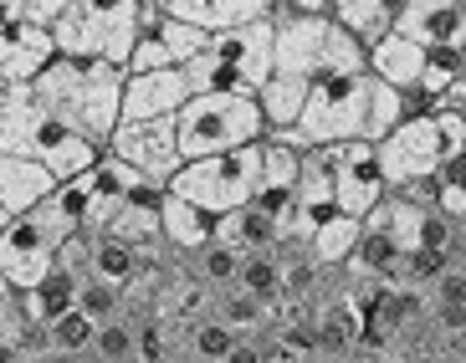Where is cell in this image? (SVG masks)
Segmentation results:
<instances>
[{
  "mask_svg": "<svg viewBox=\"0 0 466 363\" xmlns=\"http://www.w3.org/2000/svg\"><path fill=\"white\" fill-rule=\"evenodd\" d=\"M370 87L374 72L370 62H343L329 67L323 77L308 87V103H302L298 123L292 128H272V144L288 148H318V144H354L364 138V118H370Z\"/></svg>",
  "mask_w": 466,
  "mask_h": 363,
  "instance_id": "obj_3",
  "label": "cell"
},
{
  "mask_svg": "<svg viewBox=\"0 0 466 363\" xmlns=\"http://www.w3.org/2000/svg\"><path fill=\"white\" fill-rule=\"evenodd\" d=\"M354 246H359V220L354 216H333V220H323V226L302 241V251L313 256L318 267H343L349 256H354Z\"/></svg>",
  "mask_w": 466,
  "mask_h": 363,
  "instance_id": "obj_26",
  "label": "cell"
},
{
  "mask_svg": "<svg viewBox=\"0 0 466 363\" xmlns=\"http://www.w3.org/2000/svg\"><path fill=\"white\" fill-rule=\"evenodd\" d=\"M175 134H179V154L190 164L226 154V148L261 144L267 118H261V103L251 93H200L175 113Z\"/></svg>",
  "mask_w": 466,
  "mask_h": 363,
  "instance_id": "obj_5",
  "label": "cell"
},
{
  "mask_svg": "<svg viewBox=\"0 0 466 363\" xmlns=\"http://www.w3.org/2000/svg\"><path fill=\"white\" fill-rule=\"evenodd\" d=\"M210 230H216V220L206 216V210H195L190 200H179V195H159V236H165L169 251L179 256H200L210 246Z\"/></svg>",
  "mask_w": 466,
  "mask_h": 363,
  "instance_id": "obj_21",
  "label": "cell"
},
{
  "mask_svg": "<svg viewBox=\"0 0 466 363\" xmlns=\"http://www.w3.org/2000/svg\"><path fill=\"white\" fill-rule=\"evenodd\" d=\"M0 93H5V82H0Z\"/></svg>",
  "mask_w": 466,
  "mask_h": 363,
  "instance_id": "obj_46",
  "label": "cell"
},
{
  "mask_svg": "<svg viewBox=\"0 0 466 363\" xmlns=\"http://www.w3.org/2000/svg\"><path fill=\"white\" fill-rule=\"evenodd\" d=\"M67 11L72 0H26V21H36V26H56Z\"/></svg>",
  "mask_w": 466,
  "mask_h": 363,
  "instance_id": "obj_37",
  "label": "cell"
},
{
  "mask_svg": "<svg viewBox=\"0 0 466 363\" xmlns=\"http://www.w3.org/2000/svg\"><path fill=\"white\" fill-rule=\"evenodd\" d=\"M220 363H267V358H261V343H257V338H236L231 353H226Z\"/></svg>",
  "mask_w": 466,
  "mask_h": 363,
  "instance_id": "obj_38",
  "label": "cell"
},
{
  "mask_svg": "<svg viewBox=\"0 0 466 363\" xmlns=\"http://www.w3.org/2000/svg\"><path fill=\"white\" fill-rule=\"evenodd\" d=\"M77 292H83V282H77L72 271L52 267L42 282L31 287V292H21V312H26V323H31V328H52L62 312L77 308Z\"/></svg>",
  "mask_w": 466,
  "mask_h": 363,
  "instance_id": "obj_24",
  "label": "cell"
},
{
  "mask_svg": "<svg viewBox=\"0 0 466 363\" xmlns=\"http://www.w3.org/2000/svg\"><path fill=\"white\" fill-rule=\"evenodd\" d=\"M298 179H302V154L288 144H272V138H261V185H257V210L282 226L292 216V195H298Z\"/></svg>",
  "mask_w": 466,
  "mask_h": 363,
  "instance_id": "obj_15",
  "label": "cell"
},
{
  "mask_svg": "<svg viewBox=\"0 0 466 363\" xmlns=\"http://www.w3.org/2000/svg\"><path fill=\"white\" fill-rule=\"evenodd\" d=\"M364 62H370V72L380 82H390L395 93H415L420 67H425V52L415 46V41H405L400 31H390V36H380L370 52H364Z\"/></svg>",
  "mask_w": 466,
  "mask_h": 363,
  "instance_id": "obj_22",
  "label": "cell"
},
{
  "mask_svg": "<svg viewBox=\"0 0 466 363\" xmlns=\"http://www.w3.org/2000/svg\"><path fill=\"white\" fill-rule=\"evenodd\" d=\"M257 185H261V144H247V148L210 154V159H190L165 189L216 220L257 200Z\"/></svg>",
  "mask_w": 466,
  "mask_h": 363,
  "instance_id": "obj_6",
  "label": "cell"
},
{
  "mask_svg": "<svg viewBox=\"0 0 466 363\" xmlns=\"http://www.w3.org/2000/svg\"><path fill=\"white\" fill-rule=\"evenodd\" d=\"M77 308H83L93 323H108V318H118V312H124V292H113V287H103V282H83Z\"/></svg>",
  "mask_w": 466,
  "mask_h": 363,
  "instance_id": "obj_35",
  "label": "cell"
},
{
  "mask_svg": "<svg viewBox=\"0 0 466 363\" xmlns=\"http://www.w3.org/2000/svg\"><path fill=\"white\" fill-rule=\"evenodd\" d=\"M0 363H5V348H0Z\"/></svg>",
  "mask_w": 466,
  "mask_h": 363,
  "instance_id": "obj_45",
  "label": "cell"
},
{
  "mask_svg": "<svg viewBox=\"0 0 466 363\" xmlns=\"http://www.w3.org/2000/svg\"><path fill=\"white\" fill-rule=\"evenodd\" d=\"M236 277H241V256L226 251V246L210 241L206 251L195 256V282L206 287V292H220V287H236Z\"/></svg>",
  "mask_w": 466,
  "mask_h": 363,
  "instance_id": "obj_33",
  "label": "cell"
},
{
  "mask_svg": "<svg viewBox=\"0 0 466 363\" xmlns=\"http://www.w3.org/2000/svg\"><path fill=\"white\" fill-rule=\"evenodd\" d=\"M42 338H46V353H52V358H87V353H93V338H97V323L83 308H72V312H62L52 328H42Z\"/></svg>",
  "mask_w": 466,
  "mask_h": 363,
  "instance_id": "obj_27",
  "label": "cell"
},
{
  "mask_svg": "<svg viewBox=\"0 0 466 363\" xmlns=\"http://www.w3.org/2000/svg\"><path fill=\"white\" fill-rule=\"evenodd\" d=\"M31 97L42 103L52 118H62L72 134H83L87 144L108 148L113 128L124 118V72L108 62H72V56H52L42 77L31 82Z\"/></svg>",
  "mask_w": 466,
  "mask_h": 363,
  "instance_id": "obj_1",
  "label": "cell"
},
{
  "mask_svg": "<svg viewBox=\"0 0 466 363\" xmlns=\"http://www.w3.org/2000/svg\"><path fill=\"white\" fill-rule=\"evenodd\" d=\"M5 220H11V216H5V210H0V230H5Z\"/></svg>",
  "mask_w": 466,
  "mask_h": 363,
  "instance_id": "obj_44",
  "label": "cell"
},
{
  "mask_svg": "<svg viewBox=\"0 0 466 363\" xmlns=\"http://www.w3.org/2000/svg\"><path fill=\"white\" fill-rule=\"evenodd\" d=\"M93 363H138V318L118 312L108 323H97V338H93Z\"/></svg>",
  "mask_w": 466,
  "mask_h": 363,
  "instance_id": "obj_28",
  "label": "cell"
},
{
  "mask_svg": "<svg viewBox=\"0 0 466 363\" xmlns=\"http://www.w3.org/2000/svg\"><path fill=\"white\" fill-rule=\"evenodd\" d=\"M395 31L420 52H466V5L461 0H405Z\"/></svg>",
  "mask_w": 466,
  "mask_h": 363,
  "instance_id": "obj_11",
  "label": "cell"
},
{
  "mask_svg": "<svg viewBox=\"0 0 466 363\" xmlns=\"http://www.w3.org/2000/svg\"><path fill=\"white\" fill-rule=\"evenodd\" d=\"M405 118H410V97L395 93L390 82L374 77V87H370V118H364V144H380V138L390 134V128H400Z\"/></svg>",
  "mask_w": 466,
  "mask_h": 363,
  "instance_id": "obj_30",
  "label": "cell"
},
{
  "mask_svg": "<svg viewBox=\"0 0 466 363\" xmlns=\"http://www.w3.org/2000/svg\"><path fill=\"white\" fill-rule=\"evenodd\" d=\"M26 21V0H0V26H15Z\"/></svg>",
  "mask_w": 466,
  "mask_h": 363,
  "instance_id": "obj_40",
  "label": "cell"
},
{
  "mask_svg": "<svg viewBox=\"0 0 466 363\" xmlns=\"http://www.w3.org/2000/svg\"><path fill=\"white\" fill-rule=\"evenodd\" d=\"M190 103V82L185 67H159V72H124V118L118 123H138V118H175Z\"/></svg>",
  "mask_w": 466,
  "mask_h": 363,
  "instance_id": "obj_13",
  "label": "cell"
},
{
  "mask_svg": "<svg viewBox=\"0 0 466 363\" xmlns=\"http://www.w3.org/2000/svg\"><path fill=\"white\" fill-rule=\"evenodd\" d=\"M374 159H380V175L390 189H410V185L436 179L441 159H446L436 118H431V113H415V118H405L400 128H390V134L374 144Z\"/></svg>",
  "mask_w": 466,
  "mask_h": 363,
  "instance_id": "obj_7",
  "label": "cell"
},
{
  "mask_svg": "<svg viewBox=\"0 0 466 363\" xmlns=\"http://www.w3.org/2000/svg\"><path fill=\"white\" fill-rule=\"evenodd\" d=\"M461 5H466V0H461Z\"/></svg>",
  "mask_w": 466,
  "mask_h": 363,
  "instance_id": "obj_47",
  "label": "cell"
},
{
  "mask_svg": "<svg viewBox=\"0 0 466 363\" xmlns=\"http://www.w3.org/2000/svg\"><path fill=\"white\" fill-rule=\"evenodd\" d=\"M31 220L42 226V236L52 246L72 241V236H83V226H87V175L62 179V185H56L52 195L31 210Z\"/></svg>",
  "mask_w": 466,
  "mask_h": 363,
  "instance_id": "obj_17",
  "label": "cell"
},
{
  "mask_svg": "<svg viewBox=\"0 0 466 363\" xmlns=\"http://www.w3.org/2000/svg\"><path fill=\"white\" fill-rule=\"evenodd\" d=\"M52 267H56V246L42 236V226L31 216L5 220V230H0V277H5L15 292H31Z\"/></svg>",
  "mask_w": 466,
  "mask_h": 363,
  "instance_id": "obj_12",
  "label": "cell"
},
{
  "mask_svg": "<svg viewBox=\"0 0 466 363\" xmlns=\"http://www.w3.org/2000/svg\"><path fill=\"white\" fill-rule=\"evenodd\" d=\"M165 358H169L165 318H138V363H165Z\"/></svg>",
  "mask_w": 466,
  "mask_h": 363,
  "instance_id": "obj_36",
  "label": "cell"
},
{
  "mask_svg": "<svg viewBox=\"0 0 466 363\" xmlns=\"http://www.w3.org/2000/svg\"><path fill=\"white\" fill-rule=\"evenodd\" d=\"M261 5H267V11H282V5H288V0H261Z\"/></svg>",
  "mask_w": 466,
  "mask_h": 363,
  "instance_id": "obj_42",
  "label": "cell"
},
{
  "mask_svg": "<svg viewBox=\"0 0 466 363\" xmlns=\"http://www.w3.org/2000/svg\"><path fill=\"white\" fill-rule=\"evenodd\" d=\"M11 52H15V26H0V82L11 72Z\"/></svg>",
  "mask_w": 466,
  "mask_h": 363,
  "instance_id": "obj_39",
  "label": "cell"
},
{
  "mask_svg": "<svg viewBox=\"0 0 466 363\" xmlns=\"http://www.w3.org/2000/svg\"><path fill=\"white\" fill-rule=\"evenodd\" d=\"M400 5H405V0H329V15L359 41V46H364V52H370L380 36L395 31Z\"/></svg>",
  "mask_w": 466,
  "mask_h": 363,
  "instance_id": "obj_23",
  "label": "cell"
},
{
  "mask_svg": "<svg viewBox=\"0 0 466 363\" xmlns=\"http://www.w3.org/2000/svg\"><path fill=\"white\" fill-rule=\"evenodd\" d=\"M159 195H165V189H159ZM159 195H154V200H128L124 210L103 226L108 241H118V246L144 256V267H154V256L165 251V236H159Z\"/></svg>",
  "mask_w": 466,
  "mask_h": 363,
  "instance_id": "obj_19",
  "label": "cell"
},
{
  "mask_svg": "<svg viewBox=\"0 0 466 363\" xmlns=\"http://www.w3.org/2000/svg\"><path fill=\"white\" fill-rule=\"evenodd\" d=\"M461 93H466V52H461Z\"/></svg>",
  "mask_w": 466,
  "mask_h": 363,
  "instance_id": "obj_43",
  "label": "cell"
},
{
  "mask_svg": "<svg viewBox=\"0 0 466 363\" xmlns=\"http://www.w3.org/2000/svg\"><path fill=\"white\" fill-rule=\"evenodd\" d=\"M231 343H236V333L220 323V318H200L195 333H190V353H195L190 363H220L226 353H231Z\"/></svg>",
  "mask_w": 466,
  "mask_h": 363,
  "instance_id": "obj_34",
  "label": "cell"
},
{
  "mask_svg": "<svg viewBox=\"0 0 466 363\" xmlns=\"http://www.w3.org/2000/svg\"><path fill=\"white\" fill-rule=\"evenodd\" d=\"M210 241L236 256H267V251H282V226L267 210H257V205H241L231 216H216Z\"/></svg>",
  "mask_w": 466,
  "mask_h": 363,
  "instance_id": "obj_16",
  "label": "cell"
},
{
  "mask_svg": "<svg viewBox=\"0 0 466 363\" xmlns=\"http://www.w3.org/2000/svg\"><path fill=\"white\" fill-rule=\"evenodd\" d=\"M206 52L241 82V93H261V82L272 77V15L231 31H210Z\"/></svg>",
  "mask_w": 466,
  "mask_h": 363,
  "instance_id": "obj_9",
  "label": "cell"
},
{
  "mask_svg": "<svg viewBox=\"0 0 466 363\" xmlns=\"http://www.w3.org/2000/svg\"><path fill=\"white\" fill-rule=\"evenodd\" d=\"M282 11H298V15H329V0H288Z\"/></svg>",
  "mask_w": 466,
  "mask_h": 363,
  "instance_id": "obj_41",
  "label": "cell"
},
{
  "mask_svg": "<svg viewBox=\"0 0 466 363\" xmlns=\"http://www.w3.org/2000/svg\"><path fill=\"white\" fill-rule=\"evenodd\" d=\"M159 5H165L169 21H185V26H200V31H231L272 15L261 0H159Z\"/></svg>",
  "mask_w": 466,
  "mask_h": 363,
  "instance_id": "obj_20",
  "label": "cell"
},
{
  "mask_svg": "<svg viewBox=\"0 0 466 363\" xmlns=\"http://www.w3.org/2000/svg\"><path fill=\"white\" fill-rule=\"evenodd\" d=\"M36 333H42V328H31L26 312H21V292L0 277V348L5 353L26 348V343H36Z\"/></svg>",
  "mask_w": 466,
  "mask_h": 363,
  "instance_id": "obj_32",
  "label": "cell"
},
{
  "mask_svg": "<svg viewBox=\"0 0 466 363\" xmlns=\"http://www.w3.org/2000/svg\"><path fill=\"white\" fill-rule=\"evenodd\" d=\"M384 195H390V185H384V175H380L374 144H364V138L333 144V200H339L343 216L364 220Z\"/></svg>",
  "mask_w": 466,
  "mask_h": 363,
  "instance_id": "obj_10",
  "label": "cell"
},
{
  "mask_svg": "<svg viewBox=\"0 0 466 363\" xmlns=\"http://www.w3.org/2000/svg\"><path fill=\"white\" fill-rule=\"evenodd\" d=\"M0 154H15V159H36L42 169H52V179H77L87 175L108 148L87 144L83 134H72L62 118L31 97V87H5L0 93Z\"/></svg>",
  "mask_w": 466,
  "mask_h": 363,
  "instance_id": "obj_2",
  "label": "cell"
},
{
  "mask_svg": "<svg viewBox=\"0 0 466 363\" xmlns=\"http://www.w3.org/2000/svg\"><path fill=\"white\" fill-rule=\"evenodd\" d=\"M108 154L124 159L134 175H144L149 185L165 189L169 179L185 169V154H179V134L175 118H138V123H118L108 138Z\"/></svg>",
  "mask_w": 466,
  "mask_h": 363,
  "instance_id": "obj_8",
  "label": "cell"
},
{
  "mask_svg": "<svg viewBox=\"0 0 466 363\" xmlns=\"http://www.w3.org/2000/svg\"><path fill=\"white\" fill-rule=\"evenodd\" d=\"M210 46V31L200 26H185V21H159V26L149 31V36H138L134 56H128L124 72H159V67H185V62H195V56Z\"/></svg>",
  "mask_w": 466,
  "mask_h": 363,
  "instance_id": "obj_14",
  "label": "cell"
},
{
  "mask_svg": "<svg viewBox=\"0 0 466 363\" xmlns=\"http://www.w3.org/2000/svg\"><path fill=\"white\" fill-rule=\"evenodd\" d=\"M144 0H72V11L52 26L56 56L72 62H108L124 72L138 46Z\"/></svg>",
  "mask_w": 466,
  "mask_h": 363,
  "instance_id": "obj_4",
  "label": "cell"
},
{
  "mask_svg": "<svg viewBox=\"0 0 466 363\" xmlns=\"http://www.w3.org/2000/svg\"><path fill=\"white\" fill-rule=\"evenodd\" d=\"M56 189L52 169H42L36 159H15V154H0V210L5 216H31L36 205Z\"/></svg>",
  "mask_w": 466,
  "mask_h": 363,
  "instance_id": "obj_18",
  "label": "cell"
},
{
  "mask_svg": "<svg viewBox=\"0 0 466 363\" xmlns=\"http://www.w3.org/2000/svg\"><path fill=\"white\" fill-rule=\"evenodd\" d=\"M87 271H93V282L113 287V292H128V287H134L138 277H144V271H154V267H144V256L128 251V246L108 241V236H93V256H87Z\"/></svg>",
  "mask_w": 466,
  "mask_h": 363,
  "instance_id": "obj_25",
  "label": "cell"
},
{
  "mask_svg": "<svg viewBox=\"0 0 466 363\" xmlns=\"http://www.w3.org/2000/svg\"><path fill=\"white\" fill-rule=\"evenodd\" d=\"M236 287L247 297H257L261 308H277L282 302V251H267V256H241V277Z\"/></svg>",
  "mask_w": 466,
  "mask_h": 363,
  "instance_id": "obj_29",
  "label": "cell"
},
{
  "mask_svg": "<svg viewBox=\"0 0 466 363\" xmlns=\"http://www.w3.org/2000/svg\"><path fill=\"white\" fill-rule=\"evenodd\" d=\"M216 318L231 328L236 338H251L267 318H272V308H261L257 297H247L241 287H220L216 292Z\"/></svg>",
  "mask_w": 466,
  "mask_h": 363,
  "instance_id": "obj_31",
  "label": "cell"
}]
</instances>
